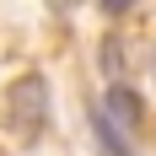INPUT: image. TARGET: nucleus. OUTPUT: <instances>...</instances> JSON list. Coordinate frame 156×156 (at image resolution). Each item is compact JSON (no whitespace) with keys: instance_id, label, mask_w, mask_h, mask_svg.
<instances>
[{"instance_id":"nucleus-1","label":"nucleus","mask_w":156,"mask_h":156,"mask_svg":"<svg viewBox=\"0 0 156 156\" xmlns=\"http://www.w3.org/2000/svg\"><path fill=\"white\" fill-rule=\"evenodd\" d=\"M92 124H97V145H102L108 156H135V129H140V97L129 92V86H119V81H113L108 92H102V102H97Z\"/></svg>"},{"instance_id":"nucleus-2","label":"nucleus","mask_w":156,"mask_h":156,"mask_svg":"<svg viewBox=\"0 0 156 156\" xmlns=\"http://www.w3.org/2000/svg\"><path fill=\"white\" fill-rule=\"evenodd\" d=\"M5 108H11V129L22 145H38L48 129V81L38 76V70H27V76L11 81V97H5Z\"/></svg>"},{"instance_id":"nucleus-3","label":"nucleus","mask_w":156,"mask_h":156,"mask_svg":"<svg viewBox=\"0 0 156 156\" xmlns=\"http://www.w3.org/2000/svg\"><path fill=\"white\" fill-rule=\"evenodd\" d=\"M151 76H156V43H151Z\"/></svg>"}]
</instances>
